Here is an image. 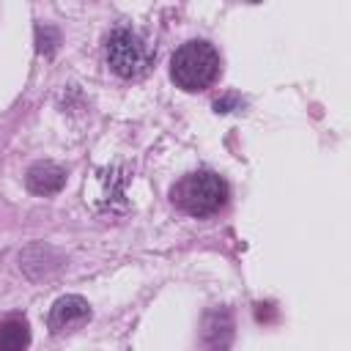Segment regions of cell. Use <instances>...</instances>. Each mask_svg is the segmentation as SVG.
<instances>
[{
	"label": "cell",
	"mask_w": 351,
	"mask_h": 351,
	"mask_svg": "<svg viewBox=\"0 0 351 351\" xmlns=\"http://www.w3.org/2000/svg\"><path fill=\"white\" fill-rule=\"evenodd\" d=\"M30 343V332L25 321H8L0 326V351H25Z\"/></svg>",
	"instance_id": "6"
},
{
	"label": "cell",
	"mask_w": 351,
	"mask_h": 351,
	"mask_svg": "<svg viewBox=\"0 0 351 351\" xmlns=\"http://www.w3.org/2000/svg\"><path fill=\"white\" fill-rule=\"evenodd\" d=\"M63 184H66V170L52 165V162H38L27 170V189L36 192V195L60 192Z\"/></svg>",
	"instance_id": "5"
},
{
	"label": "cell",
	"mask_w": 351,
	"mask_h": 351,
	"mask_svg": "<svg viewBox=\"0 0 351 351\" xmlns=\"http://www.w3.org/2000/svg\"><path fill=\"white\" fill-rule=\"evenodd\" d=\"M107 63L118 77L132 80V77L145 74V69L151 63V52L137 33L115 30L110 36V44H107Z\"/></svg>",
	"instance_id": "3"
},
{
	"label": "cell",
	"mask_w": 351,
	"mask_h": 351,
	"mask_svg": "<svg viewBox=\"0 0 351 351\" xmlns=\"http://www.w3.org/2000/svg\"><path fill=\"white\" fill-rule=\"evenodd\" d=\"M90 318V307L82 296H63L52 304V313H49V329L52 332H69V329H77L82 326L85 321Z\"/></svg>",
	"instance_id": "4"
},
{
	"label": "cell",
	"mask_w": 351,
	"mask_h": 351,
	"mask_svg": "<svg viewBox=\"0 0 351 351\" xmlns=\"http://www.w3.org/2000/svg\"><path fill=\"white\" fill-rule=\"evenodd\" d=\"M170 74L184 90H203L219 74V55L206 41H186L176 49Z\"/></svg>",
	"instance_id": "1"
},
{
	"label": "cell",
	"mask_w": 351,
	"mask_h": 351,
	"mask_svg": "<svg viewBox=\"0 0 351 351\" xmlns=\"http://www.w3.org/2000/svg\"><path fill=\"white\" fill-rule=\"evenodd\" d=\"M173 200H176L184 211L203 217V214H214V211H219V208L225 206V200H228V186H225V181H222L219 176H214V173H189V176H184V178L176 184Z\"/></svg>",
	"instance_id": "2"
}]
</instances>
